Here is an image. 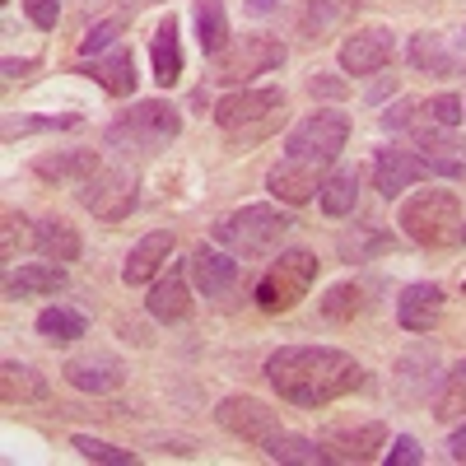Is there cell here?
I'll use <instances>...</instances> for the list:
<instances>
[{"label":"cell","mask_w":466,"mask_h":466,"mask_svg":"<svg viewBox=\"0 0 466 466\" xmlns=\"http://www.w3.org/2000/svg\"><path fill=\"white\" fill-rule=\"evenodd\" d=\"M266 382L280 392V401L303 406V410H322L350 392H360L369 382L364 364L345 350L331 345H280L266 360Z\"/></svg>","instance_id":"cell-1"},{"label":"cell","mask_w":466,"mask_h":466,"mask_svg":"<svg viewBox=\"0 0 466 466\" xmlns=\"http://www.w3.org/2000/svg\"><path fill=\"white\" fill-rule=\"evenodd\" d=\"M397 224L420 248H457V243H466V215H461V201L448 187L415 191V197L401 206Z\"/></svg>","instance_id":"cell-2"},{"label":"cell","mask_w":466,"mask_h":466,"mask_svg":"<svg viewBox=\"0 0 466 466\" xmlns=\"http://www.w3.org/2000/svg\"><path fill=\"white\" fill-rule=\"evenodd\" d=\"M215 122L233 145L266 140L285 122V89H233L215 103Z\"/></svg>","instance_id":"cell-3"},{"label":"cell","mask_w":466,"mask_h":466,"mask_svg":"<svg viewBox=\"0 0 466 466\" xmlns=\"http://www.w3.org/2000/svg\"><path fill=\"white\" fill-rule=\"evenodd\" d=\"M182 131V112L168 98H145L107 127V145L122 154H159Z\"/></svg>","instance_id":"cell-4"},{"label":"cell","mask_w":466,"mask_h":466,"mask_svg":"<svg viewBox=\"0 0 466 466\" xmlns=\"http://www.w3.org/2000/svg\"><path fill=\"white\" fill-rule=\"evenodd\" d=\"M289 224L294 219L276 206H243V210H233L215 224V243L228 248L233 257H261L285 238Z\"/></svg>","instance_id":"cell-5"},{"label":"cell","mask_w":466,"mask_h":466,"mask_svg":"<svg viewBox=\"0 0 466 466\" xmlns=\"http://www.w3.org/2000/svg\"><path fill=\"white\" fill-rule=\"evenodd\" d=\"M313 280H318V257L308 248H289L257 280V308L261 313H289V308H299V299H308Z\"/></svg>","instance_id":"cell-6"},{"label":"cell","mask_w":466,"mask_h":466,"mask_svg":"<svg viewBox=\"0 0 466 466\" xmlns=\"http://www.w3.org/2000/svg\"><path fill=\"white\" fill-rule=\"evenodd\" d=\"M285 43L270 33H243L238 43H228L219 56H215V80L219 85H248L252 75H266V70H280L285 66Z\"/></svg>","instance_id":"cell-7"},{"label":"cell","mask_w":466,"mask_h":466,"mask_svg":"<svg viewBox=\"0 0 466 466\" xmlns=\"http://www.w3.org/2000/svg\"><path fill=\"white\" fill-rule=\"evenodd\" d=\"M345 140H350V116L336 112V107H318V112H308L303 122L289 127L285 154H294V159L336 164V154L345 149Z\"/></svg>","instance_id":"cell-8"},{"label":"cell","mask_w":466,"mask_h":466,"mask_svg":"<svg viewBox=\"0 0 466 466\" xmlns=\"http://www.w3.org/2000/svg\"><path fill=\"white\" fill-rule=\"evenodd\" d=\"M75 201H80L94 219L116 224V219H127V215L136 210V201H140V182H136L127 168H98L89 182H80Z\"/></svg>","instance_id":"cell-9"},{"label":"cell","mask_w":466,"mask_h":466,"mask_svg":"<svg viewBox=\"0 0 466 466\" xmlns=\"http://www.w3.org/2000/svg\"><path fill=\"white\" fill-rule=\"evenodd\" d=\"M215 424L224 434L243 439L252 448H266L270 439L280 434V410H270L261 397H248V392H233L215 406Z\"/></svg>","instance_id":"cell-10"},{"label":"cell","mask_w":466,"mask_h":466,"mask_svg":"<svg viewBox=\"0 0 466 466\" xmlns=\"http://www.w3.org/2000/svg\"><path fill=\"white\" fill-rule=\"evenodd\" d=\"M331 164H318V159H294V154H285V159L266 173V191L285 206H308L313 197H322V182L331 177L327 173Z\"/></svg>","instance_id":"cell-11"},{"label":"cell","mask_w":466,"mask_h":466,"mask_svg":"<svg viewBox=\"0 0 466 466\" xmlns=\"http://www.w3.org/2000/svg\"><path fill=\"white\" fill-rule=\"evenodd\" d=\"M61 373H66L70 387H80V392L107 397V392H116V387L127 382V360L112 355V350H103V345H94V350H85V355H70L61 364Z\"/></svg>","instance_id":"cell-12"},{"label":"cell","mask_w":466,"mask_h":466,"mask_svg":"<svg viewBox=\"0 0 466 466\" xmlns=\"http://www.w3.org/2000/svg\"><path fill=\"white\" fill-rule=\"evenodd\" d=\"M392 28L382 24H369V28H355L340 43V70L345 75H378L387 61H392Z\"/></svg>","instance_id":"cell-13"},{"label":"cell","mask_w":466,"mask_h":466,"mask_svg":"<svg viewBox=\"0 0 466 466\" xmlns=\"http://www.w3.org/2000/svg\"><path fill=\"white\" fill-rule=\"evenodd\" d=\"M420 177H430V164H424V154H415V149H397V145L373 154V187L382 191L387 201L401 197V191L415 187Z\"/></svg>","instance_id":"cell-14"},{"label":"cell","mask_w":466,"mask_h":466,"mask_svg":"<svg viewBox=\"0 0 466 466\" xmlns=\"http://www.w3.org/2000/svg\"><path fill=\"white\" fill-rule=\"evenodd\" d=\"M322 443L340 461H373L378 448L387 443V424L382 420H369V424H331V430L322 434Z\"/></svg>","instance_id":"cell-15"},{"label":"cell","mask_w":466,"mask_h":466,"mask_svg":"<svg viewBox=\"0 0 466 466\" xmlns=\"http://www.w3.org/2000/svg\"><path fill=\"white\" fill-rule=\"evenodd\" d=\"M439 318H443V289H439L434 280H415V285L401 289V299H397V322H401L406 331H430Z\"/></svg>","instance_id":"cell-16"},{"label":"cell","mask_w":466,"mask_h":466,"mask_svg":"<svg viewBox=\"0 0 466 466\" xmlns=\"http://www.w3.org/2000/svg\"><path fill=\"white\" fill-rule=\"evenodd\" d=\"M191 276H197V289L206 299H219L238 285V257L219 248H197L191 252Z\"/></svg>","instance_id":"cell-17"},{"label":"cell","mask_w":466,"mask_h":466,"mask_svg":"<svg viewBox=\"0 0 466 466\" xmlns=\"http://www.w3.org/2000/svg\"><path fill=\"white\" fill-rule=\"evenodd\" d=\"M168 257H173V233H168V228L145 233V238L131 248L127 266H122V280H127V285H149V280L164 270V261H168Z\"/></svg>","instance_id":"cell-18"},{"label":"cell","mask_w":466,"mask_h":466,"mask_svg":"<svg viewBox=\"0 0 466 466\" xmlns=\"http://www.w3.org/2000/svg\"><path fill=\"white\" fill-rule=\"evenodd\" d=\"M103 168L98 149H61V154H37L33 173L43 182H89Z\"/></svg>","instance_id":"cell-19"},{"label":"cell","mask_w":466,"mask_h":466,"mask_svg":"<svg viewBox=\"0 0 466 466\" xmlns=\"http://www.w3.org/2000/svg\"><path fill=\"white\" fill-rule=\"evenodd\" d=\"M0 397H5V406H33V401H47L52 387L33 364L5 360L0 364Z\"/></svg>","instance_id":"cell-20"},{"label":"cell","mask_w":466,"mask_h":466,"mask_svg":"<svg viewBox=\"0 0 466 466\" xmlns=\"http://www.w3.org/2000/svg\"><path fill=\"white\" fill-rule=\"evenodd\" d=\"M66 289V266L61 261H28L5 276V294L10 299H37V294H56Z\"/></svg>","instance_id":"cell-21"},{"label":"cell","mask_w":466,"mask_h":466,"mask_svg":"<svg viewBox=\"0 0 466 466\" xmlns=\"http://www.w3.org/2000/svg\"><path fill=\"white\" fill-rule=\"evenodd\" d=\"M149 56H154V80L173 89L182 80V43H177V15H164L159 28L149 37Z\"/></svg>","instance_id":"cell-22"},{"label":"cell","mask_w":466,"mask_h":466,"mask_svg":"<svg viewBox=\"0 0 466 466\" xmlns=\"http://www.w3.org/2000/svg\"><path fill=\"white\" fill-rule=\"evenodd\" d=\"M33 248L43 252L47 261H80L85 243H80V233H75V224H66L61 215H47V219H37L33 228Z\"/></svg>","instance_id":"cell-23"},{"label":"cell","mask_w":466,"mask_h":466,"mask_svg":"<svg viewBox=\"0 0 466 466\" xmlns=\"http://www.w3.org/2000/svg\"><path fill=\"white\" fill-rule=\"evenodd\" d=\"M187 313H191L187 276H182V266H168V276L149 289V318L154 322H182Z\"/></svg>","instance_id":"cell-24"},{"label":"cell","mask_w":466,"mask_h":466,"mask_svg":"<svg viewBox=\"0 0 466 466\" xmlns=\"http://www.w3.org/2000/svg\"><path fill=\"white\" fill-rule=\"evenodd\" d=\"M89 75H94V80H98V85H103L112 98H127V94H136V80H140V75H136V56H131L122 43H116L112 52H103V56H94Z\"/></svg>","instance_id":"cell-25"},{"label":"cell","mask_w":466,"mask_h":466,"mask_svg":"<svg viewBox=\"0 0 466 466\" xmlns=\"http://www.w3.org/2000/svg\"><path fill=\"white\" fill-rule=\"evenodd\" d=\"M266 457L270 461H285V466H327V461H336L327 452V443H313V439H303V434H285V430L266 443Z\"/></svg>","instance_id":"cell-26"},{"label":"cell","mask_w":466,"mask_h":466,"mask_svg":"<svg viewBox=\"0 0 466 466\" xmlns=\"http://www.w3.org/2000/svg\"><path fill=\"white\" fill-rule=\"evenodd\" d=\"M434 420L439 424H457L466 420V360L452 364L439 382V392H434Z\"/></svg>","instance_id":"cell-27"},{"label":"cell","mask_w":466,"mask_h":466,"mask_svg":"<svg viewBox=\"0 0 466 466\" xmlns=\"http://www.w3.org/2000/svg\"><path fill=\"white\" fill-rule=\"evenodd\" d=\"M322 215H331V219H340V215H350L360 206V173L355 168H336L327 182H322Z\"/></svg>","instance_id":"cell-28"},{"label":"cell","mask_w":466,"mask_h":466,"mask_svg":"<svg viewBox=\"0 0 466 466\" xmlns=\"http://www.w3.org/2000/svg\"><path fill=\"white\" fill-rule=\"evenodd\" d=\"M197 37H201L206 56H219L228 47V10H224V0H197Z\"/></svg>","instance_id":"cell-29"},{"label":"cell","mask_w":466,"mask_h":466,"mask_svg":"<svg viewBox=\"0 0 466 466\" xmlns=\"http://www.w3.org/2000/svg\"><path fill=\"white\" fill-rule=\"evenodd\" d=\"M410 66L424 70V75H452L457 70V56L448 52V43L439 33H415L410 37Z\"/></svg>","instance_id":"cell-30"},{"label":"cell","mask_w":466,"mask_h":466,"mask_svg":"<svg viewBox=\"0 0 466 466\" xmlns=\"http://www.w3.org/2000/svg\"><path fill=\"white\" fill-rule=\"evenodd\" d=\"M89 331V322H85V313H75V308H43L37 313V336H47L52 345H70V340H80Z\"/></svg>","instance_id":"cell-31"},{"label":"cell","mask_w":466,"mask_h":466,"mask_svg":"<svg viewBox=\"0 0 466 466\" xmlns=\"http://www.w3.org/2000/svg\"><path fill=\"white\" fill-rule=\"evenodd\" d=\"M355 313H364V285H360V280H340V285H331L327 299H322V318H331V322H350Z\"/></svg>","instance_id":"cell-32"},{"label":"cell","mask_w":466,"mask_h":466,"mask_svg":"<svg viewBox=\"0 0 466 466\" xmlns=\"http://www.w3.org/2000/svg\"><path fill=\"white\" fill-rule=\"evenodd\" d=\"M345 15V0H299V5H294V19H299V28L303 33H327L336 19Z\"/></svg>","instance_id":"cell-33"},{"label":"cell","mask_w":466,"mask_h":466,"mask_svg":"<svg viewBox=\"0 0 466 466\" xmlns=\"http://www.w3.org/2000/svg\"><path fill=\"white\" fill-rule=\"evenodd\" d=\"M430 177H466V149L457 140H443L439 149H424Z\"/></svg>","instance_id":"cell-34"},{"label":"cell","mask_w":466,"mask_h":466,"mask_svg":"<svg viewBox=\"0 0 466 466\" xmlns=\"http://www.w3.org/2000/svg\"><path fill=\"white\" fill-rule=\"evenodd\" d=\"M382 248H392V238L378 233V228H360V233H345L340 238V257L345 261H364L369 252H382Z\"/></svg>","instance_id":"cell-35"},{"label":"cell","mask_w":466,"mask_h":466,"mask_svg":"<svg viewBox=\"0 0 466 466\" xmlns=\"http://www.w3.org/2000/svg\"><path fill=\"white\" fill-rule=\"evenodd\" d=\"M70 443L80 448V457L103 461V466H127V461H136V452H127V448H112V443H103V439H94V434H75Z\"/></svg>","instance_id":"cell-36"},{"label":"cell","mask_w":466,"mask_h":466,"mask_svg":"<svg viewBox=\"0 0 466 466\" xmlns=\"http://www.w3.org/2000/svg\"><path fill=\"white\" fill-rule=\"evenodd\" d=\"M116 33H122V19L94 24V28L80 37V56H103V52H112V47H116Z\"/></svg>","instance_id":"cell-37"},{"label":"cell","mask_w":466,"mask_h":466,"mask_svg":"<svg viewBox=\"0 0 466 466\" xmlns=\"http://www.w3.org/2000/svg\"><path fill=\"white\" fill-rule=\"evenodd\" d=\"M424 112H430L439 127H448V131H452V127L461 122V116H466V103H461L457 94H434L430 103H424Z\"/></svg>","instance_id":"cell-38"},{"label":"cell","mask_w":466,"mask_h":466,"mask_svg":"<svg viewBox=\"0 0 466 466\" xmlns=\"http://www.w3.org/2000/svg\"><path fill=\"white\" fill-rule=\"evenodd\" d=\"M24 224H28V219H24L19 210H5V238H0V252H5V261L28 243V228H24Z\"/></svg>","instance_id":"cell-39"},{"label":"cell","mask_w":466,"mask_h":466,"mask_svg":"<svg viewBox=\"0 0 466 466\" xmlns=\"http://www.w3.org/2000/svg\"><path fill=\"white\" fill-rule=\"evenodd\" d=\"M420 461H424V452H420V443L410 434L392 439V448H387V466H420Z\"/></svg>","instance_id":"cell-40"},{"label":"cell","mask_w":466,"mask_h":466,"mask_svg":"<svg viewBox=\"0 0 466 466\" xmlns=\"http://www.w3.org/2000/svg\"><path fill=\"white\" fill-rule=\"evenodd\" d=\"M80 116H33V122H19V127H5V140L15 136H28V131H56V127H75Z\"/></svg>","instance_id":"cell-41"},{"label":"cell","mask_w":466,"mask_h":466,"mask_svg":"<svg viewBox=\"0 0 466 466\" xmlns=\"http://www.w3.org/2000/svg\"><path fill=\"white\" fill-rule=\"evenodd\" d=\"M415 112H420V103H415V98H401L397 107H387V112H382V127H387V131H410Z\"/></svg>","instance_id":"cell-42"},{"label":"cell","mask_w":466,"mask_h":466,"mask_svg":"<svg viewBox=\"0 0 466 466\" xmlns=\"http://www.w3.org/2000/svg\"><path fill=\"white\" fill-rule=\"evenodd\" d=\"M24 10H28V19H33L37 28H56V19H61V0H24Z\"/></svg>","instance_id":"cell-43"},{"label":"cell","mask_w":466,"mask_h":466,"mask_svg":"<svg viewBox=\"0 0 466 466\" xmlns=\"http://www.w3.org/2000/svg\"><path fill=\"white\" fill-rule=\"evenodd\" d=\"M308 94H313V98H318V94H322V98H340L345 85L331 80V75H313V80H308Z\"/></svg>","instance_id":"cell-44"},{"label":"cell","mask_w":466,"mask_h":466,"mask_svg":"<svg viewBox=\"0 0 466 466\" xmlns=\"http://www.w3.org/2000/svg\"><path fill=\"white\" fill-rule=\"evenodd\" d=\"M448 457L452 461H466V424H457L452 439H448Z\"/></svg>","instance_id":"cell-45"},{"label":"cell","mask_w":466,"mask_h":466,"mask_svg":"<svg viewBox=\"0 0 466 466\" xmlns=\"http://www.w3.org/2000/svg\"><path fill=\"white\" fill-rule=\"evenodd\" d=\"M243 10H248V15H257V19H266V15H276V10H280V0H248Z\"/></svg>","instance_id":"cell-46"},{"label":"cell","mask_w":466,"mask_h":466,"mask_svg":"<svg viewBox=\"0 0 466 466\" xmlns=\"http://www.w3.org/2000/svg\"><path fill=\"white\" fill-rule=\"evenodd\" d=\"M33 66H37V61H15V56H10V61H5V80H24Z\"/></svg>","instance_id":"cell-47"}]
</instances>
